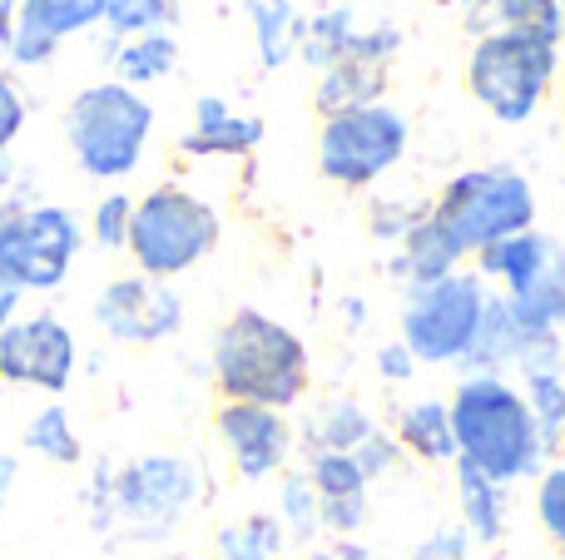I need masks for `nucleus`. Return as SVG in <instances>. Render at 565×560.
<instances>
[{"mask_svg":"<svg viewBox=\"0 0 565 560\" xmlns=\"http://www.w3.org/2000/svg\"><path fill=\"white\" fill-rule=\"evenodd\" d=\"M258 144H264V119L234 115L224 95H199L194 125L179 139V149L194 159H238V154H254Z\"/></svg>","mask_w":565,"mask_h":560,"instance_id":"nucleus-16","label":"nucleus"},{"mask_svg":"<svg viewBox=\"0 0 565 560\" xmlns=\"http://www.w3.org/2000/svg\"><path fill=\"white\" fill-rule=\"evenodd\" d=\"M382 85H387V60H372V55L338 60L318 79V115L328 119V115H342V109L377 105Z\"/></svg>","mask_w":565,"mask_h":560,"instance_id":"nucleus-19","label":"nucleus"},{"mask_svg":"<svg viewBox=\"0 0 565 560\" xmlns=\"http://www.w3.org/2000/svg\"><path fill=\"white\" fill-rule=\"evenodd\" d=\"M561 99H565V95H561Z\"/></svg>","mask_w":565,"mask_h":560,"instance_id":"nucleus-45","label":"nucleus"},{"mask_svg":"<svg viewBox=\"0 0 565 560\" xmlns=\"http://www.w3.org/2000/svg\"><path fill=\"white\" fill-rule=\"evenodd\" d=\"M89 317L105 337L115 343H135V347H154L184 327V298L174 293V283H159L145 273H125L109 278L89 303Z\"/></svg>","mask_w":565,"mask_h":560,"instance_id":"nucleus-12","label":"nucleus"},{"mask_svg":"<svg viewBox=\"0 0 565 560\" xmlns=\"http://www.w3.org/2000/svg\"><path fill=\"white\" fill-rule=\"evenodd\" d=\"M149 134H154V105L119 79L79 89L65 109L70 159L79 164V174L99 179V184L135 174L149 149Z\"/></svg>","mask_w":565,"mask_h":560,"instance_id":"nucleus-4","label":"nucleus"},{"mask_svg":"<svg viewBox=\"0 0 565 560\" xmlns=\"http://www.w3.org/2000/svg\"><path fill=\"white\" fill-rule=\"evenodd\" d=\"M174 65H179V40L169 35V30H159V35H135L115 50V75H119V85H129V89L154 85V79H164Z\"/></svg>","mask_w":565,"mask_h":560,"instance_id":"nucleus-27","label":"nucleus"},{"mask_svg":"<svg viewBox=\"0 0 565 560\" xmlns=\"http://www.w3.org/2000/svg\"><path fill=\"white\" fill-rule=\"evenodd\" d=\"M282 546H288V531H282V521L268 511L238 516V521H224L214 531L218 560H278Z\"/></svg>","mask_w":565,"mask_h":560,"instance_id":"nucleus-26","label":"nucleus"},{"mask_svg":"<svg viewBox=\"0 0 565 560\" xmlns=\"http://www.w3.org/2000/svg\"><path fill=\"white\" fill-rule=\"evenodd\" d=\"M451 437H457V462L477 466L497 486H511L521 476L541 472V446L531 407L501 373H471L451 392Z\"/></svg>","mask_w":565,"mask_h":560,"instance_id":"nucleus-3","label":"nucleus"},{"mask_svg":"<svg viewBox=\"0 0 565 560\" xmlns=\"http://www.w3.org/2000/svg\"><path fill=\"white\" fill-rule=\"evenodd\" d=\"M536 516L546 526V536L556 546H565V462L541 472V486H536Z\"/></svg>","mask_w":565,"mask_h":560,"instance_id":"nucleus-32","label":"nucleus"},{"mask_svg":"<svg viewBox=\"0 0 565 560\" xmlns=\"http://www.w3.org/2000/svg\"><path fill=\"white\" fill-rule=\"evenodd\" d=\"M105 0H20L15 30H10V65H50L60 40L79 35V30L99 25Z\"/></svg>","mask_w":565,"mask_h":560,"instance_id":"nucleus-14","label":"nucleus"},{"mask_svg":"<svg viewBox=\"0 0 565 560\" xmlns=\"http://www.w3.org/2000/svg\"><path fill=\"white\" fill-rule=\"evenodd\" d=\"M521 343H526V327L516 323V313H511L507 298L491 293L487 313H481V327H477V337H471V347H467L461 363L477 367V373H501L507 363L521 357Z\"/></svg>","mask_w":565,"mask_h":560,"instance_id":"nucleus-22","label":"nucleus"},{"mask_svg":"<svg viewBox=\"0 0 565 560\" xmlns=\"http://www.w3.org/2000/svg\"><path fill=\"white\" fill-rule=\"evenodd\" d=\"M372 432H377V422H372L352 397H332V402H322L318 412L308 417V427H302V446H308L312 456H322V452H348L352 456Z\"/></svg>","mask_w":565,"mask_h":560,"instance_id":"nucleus-21","label":"nucleus"},{"mask_svg":"<svg viewBox=\"0 0 565 560\" xmlns=\"http://www.w3.org/2000/svg\"><path fill=\"white\" fill-rule=\"evenodd\" d=\"M218 208L209 198L189 194L179 184H159L145 198H135V224H129V248L135 273L174 283L179 273L199 268L218 248Z\"/></svg>","mask_w":565,"mask_h":560,"instance_id":"nucleus-5","label":"nucleus"},{"mask_svg":"<svg viewBox=\"0 0 565 560\" xmlns=\"http://www.w3.org/2000/svg\"><path fill=\"white\" fill-rule=\"evenodd\" d=\"M407 119L392 105H362V109H342L328 115L318 129V169L322 179L342 189H362L372 179H382L402 154H407Z\"/></svg>","mask_w":565,"mask_h":560,"instance_id":"nucleus-9","label":"nucleus"},{"mask_svg":"<svg viewBox=\"0 0 565 560\" xmlns=\"http://www.w3.org/2000/svg\"><path fill=\"white\" fill-rule=\"evenodd\" d=\"M561 55L536 35H481L467 60V89L491 119L526 125L556 85Z\"/></svg>","mask_w":565,"mask_h":560,"instance_id":"nucleus-6","label":"nucleus"},{"mask_svg":"<svg viewBox=\"0 0 565 560\" xmlns=\"http://www.w3.org/2000/svg\"><path fill=\"white\" fill-rule=\"evenodd\" d=\"M204 496V472L184 452H145L125 466L99 462L85 486L89 521L115 541H164Z\"/></svg>","mask_w":565,"mask_h":560,"instance_id":"nucleus-1","label":"nucleus"},{"mask_svg":"<svg viewBox=\"0 0 565 560\" xmlns=\"http://www.w3.org/2000/svg\"><path fill=\"white\" fill-rule=\"evenodd\" d=\"M308 560H372V556L352 541H332V546H322V551H312Z\"/></svg>","mask_w":565,"mask_h":560,"instance_id":"nucleus-40","label":"nucleus"},{"mask_svg":"<svg viewBox=\"0 0 565 560\" xmlns=\"http://www.w3.org/2000/svg\"><path fill=\"white\" fill-rule=\"evenodd\" d=\"M105 20L119 40L159 35V30L179 25V0H105Z\"/></svg>","mask_w":565,"mask_h":560,"instance_id":"nucleus-29","label":"nucleus"},{"mask_svg":"<svg viewBox=\"0 0 565 560\" xmlns=\"http://www.w3.org/2000/svg\"><path fill=\"white\" fill-rule=\"evenodd\" d=\"M461 258H467V248H461V244H457V234H451V228L427 208V214H422L417 224H412V234L402 238L397 273H407V278H412V288H422V283H437V278L457 273Z\"/></svg>","mask_w":565,"mask_h":560,"instance_id":"nucleus-18","label":"nucleus"},{"mask_svg":"<svg viewBox=\"0 0 565 560\" xmlns=\"http://www.w3.org/2000/svg\"><path fill=\"white\" fill-rule=\"evenodd\" d=\"M561 452H565V442H561Z\"/></svg>","mask_w":565,"mask_h":560,"instance_id":"nucleus-43","label":"nucleus"},{"mask_svg":"<svg viewBox=\"0 0 565 560\" xmlns=\"http://www.w3.org/2000/svg\"><path fill=\"white\" fill-rule=\"evenodd\" d=\"M15 482H20V456L0 452V511H6L10 496H15Z\"/></svg>","mask_w":565,"mask_h":560,"instance_id":"nucleus-39","label":"nucleus"},{"mask_svg":"<svg viewBox=\"0 0 565 560\" xmlns=\"http://www.w3.org/2000/svg\"><path fill=\"white\" fill-rule=\"evenodd\" d=\"M129 224H135V198L129 194H105L95 204V214H89V238H95L105 254H119V248H129Z\"/></svg>","mask_w":565,"mask_h":560,"instance_id":"nucleus-31","label":"nucleus"},{"mask_svg":"<svg viewBox=\"0 0 565 560\" xmlns=\"http://www.w3.org/2000/svg\"><path fill=\"white\" fill-rule=\"evenodd\" d=\"M417 560H467V536L447 526V531H437L427 546H422Z\"/></svg>","mask_w":565,"mask_h":560,"instance_id":"nucleus-36","label":"nucleus"},{"mask_svg":"<svg viewBox=\"0 0 565 560\" xmlns=\"http://www.w3.org/2000/svg\"><path fill=\"white\" fill-rule=\"evenodd\" d=\"M20 446H25V452H35L40 462H50V466H79V462H85V446H79L75 417H70L65 402L40 407V412L25 422Z\"/></svg>","mask_w":565,"mask_h":560,"instance_id":"nucleus-25","label":"nucleus"},{"mask_svg":"<svg viewBox=\"0 0 565 560\" xmlns=\"http://www.w3.org/2000/svg\"><path fill=\"white\" fill-rule=\"evenodd\" d=\"M20 298H25V288H20L15 278H10V268H6V263H0V333H6V327L20 317Z\"/></svg>","mask_w":565,"mask_h":560,"instance_id":"nucleus-38","label":"nucleus"},{"mask_svg":"<svg viewBox=\"0 0 565 560\" xmlns=\"http://www.w3.org/2000/svg\"><path fill=\"white\" fill-rule=\"evenodd\" d=\"M457 502H461V521L477 541H501L507 531V486H497L491 476H481L477 466L457 462Z\"/></svg>","mask_w":565,"mask_h":560,"instance_id":"nucleus-24","label":"nucleus"},{"mask_svg":"<svg viewBox=\"0 0 565 560\" xmlns=\"http://www.w3.org/2000/svg\"><path fill=\"white\" fill-rule=\"evenodd\" d=\"M427 214V208H407V204H382L377 214H372V234L377 238H407L412 234V224H417V218Z\"/></svg>","mask_w":565,"mask_h":560,"instance_id":"nucleus-35","label":"nucleus"},{"mask_svg":"<svg viewBox=\"0 0 565 560\" xmlns=\"http://www.w3.org/2000/svg\"><path fill=\"white\" fill-rule=\"evenodd\" d=\"M79 367V343L65 317L30 313L0 333V383L35 387V392L65 397Z\"/></svg>","mask_w":565,"mask_h":560,"instance_id":"nucleus-11","label":"nucleus"},{"mask_svg":"<svg viewBox=\"0 0 565 560\" xmlns=\"http://www.w3.org/2000/svg\"><path fill=\"white\" fill-rule=\"evenodd\" d=\"M487 283L481 273H447L437 283L412 288L402 308V347L417 363H461L487 313Z\"/></svg>","mask_w":565,"mask_h":560,"instance_id":"nucleus-8","label":"nucleus"},{"mask_svg":"<svg viewBox=\"0 0 565 560\" xmlns=\"http://www.w3.org/2000/svg\"><path fill=\"white\" fill-rule=\"evenodd\" d=\"M214 383L224 402H254L288 412L308 392V347L288 323L258 313V308H238L224 327L214 333Z\"/></svg>","mask_w":565,"mask_h":560,"instance_id":"nucleus-2","label":"nucleus"},{"mask_svg":"<svg viewBox=\"0 0 565 560\" xmlns=\"http://www.w3.org/2000/svg\"><path fill=\"white\" fill-rule=\"evenodd\" d=\"M397 442L402 452L422 456V462H457V437H451V412L437 397L402 407L397 417Z\"/></svg>","mask_w":565,"mask_h":560,"instance_id":"nucleus-23","label":"nucleus"},{"mask_svg":"<svg viewBox=\"0 0 565 560\" xmlns=\"http://www.w3.org/2000/svg\"><path fill=\"white\" fill-rule=\"evenodd\" d=\"M431 214L457 234V244L467 254H481V248L501 244V238L536 228V189H531L526 174H516L507 164L467 169V174H457L441 189Z\"/></svg>","mask_w":565,"mask_h":560,"instance_id":"nucleus-7","label":"nucleus"},{"mask_svg":"<svg viewBox=\"0 0 565 560\" xmlns=\"http://www.w3.org/2000/svg\"><path fill=\"white\" fill-rule=\"evenodd\" d=\"M278 521L292 541H312L322 531V506H318V492H312L308 472H292L282 476L278 486Z\"/></svg>","mask_w":565,"mask_h":560,"instance_id":"nucleus-30","label":"nucleus"},{"mask_svg":"<svg viewBox=\"0 0 565 560\" xmlns=\"http://www.w3.org/2000/svg\"><path fill=\"white\" fill-rule=\"evenodd\" d=\"M214 432L224 442L228 462L244 482H268L274 472H282L292 456V427L288 417L274 407H254V402H224L214 417Z\"/></svg>","mask_w":565,"mask_h":560,"instance_id":"nucleus-13","label":"nucleus"},{"mask_svg":"<svg viewBox=\"0 0 565 560\" xmlns=\"http://www.w3.org/2000/svg\"><path fill=\"white\" fill-rule=\"evenodd\" d=\"M561 6H565V0H561Z\"/></svg>","mask_w":565,"mask_h":560,"instance_id":"nucleus-44","label":"nucleus"},{"mask_svg":"<svg viewBox=\"0 0 565 560\" xmlns=\"http://www.w3.org/2000/svg\"><path fill=\"white\" fill-rule=\"evenodd\" d=\"M15 10L20 0H0V55L10 50V30H15Z\"/></svg>","mask_w":565,"mask_h":560,"instance_id":"nucleus-41","label":"nucleus"},{"mask_svg":"<svg viewBox=\"0 0 565 560\" xmlns=\"http://www.w3.org/2000/svg\"><path fill=\"white\" fill-rule=\"evenodd\" d=\"M154 560H184V556H154Z\"/></svg>","mask_w":565,"mask_h":560,"instance_id":"nucleus-42","label":"nucleus"},{"mask_svg":"<svg viewBox=\"0 0 565 560\" xmlns=\"http://www.w3.org/2000/svg\"><path fill=\"white\" fill-rule=\"evenodd\" d=\"M308 482L318 492L322 506V531H332L338 541H348L352 531H362L367 521V476L348 452H322L308 462Z\"/></svg>","mask_w":565,"mask_h":560,"instance_id":"nucleus-15","label":"nucleus"},{"mask_svg":"<svg viewBox=\"0 0 565 560\" xmlns=\"http://www.w3.org/2000/svg\"><path fill=\"white\" fill-rule=\"evenodd\" d=\"M244 15H248V25H254L264 69H282L302 50L308 20L298 15V6H292V0H244Z\"/></svg>","mask_w":565,"mask_h":560,"instance_id":"nucleus-20","label":"nucleus"},{"mask_svg":"<svg viewBox=\"0 0 565 560\" xmlns=\"http://www.w3.org/2000/svg\"><path fill=\"white\" fill-rule=\"evenodd\" d=\"M20 129H25V99H20L15 79H10L6 65H0V154H10Z\"/></svg>","mask_w":565,"mask_h":560,"instance_id":"nucleus-34","label":"nucleus"},{"mask_svg":"<svg viewBox=\"0 0 565 560\" xmlns=\"http://www.w3.org/2000/svg\"><path fill=\"white\" fill-rule=\"evenodd\" d=\"M471 35H536L546 45H561L565 6L561 0H457Z\"/></svg>","mask_w":565,"mask_h":560,"instance_id":"nucleus-17","label":"nucleus"},{"mask_svg":"<svg viewBox=\"0 0 565 560\" xmlns=\"http://www.w3.org/2000/svg\"><path fill=\"white\" fill-rule=\"evenodd\" d=\"M85 248V228L65 204H25L0 224V263L25 293H55Z\"/></svg>","mask_w":565,"mask_h":560,"instance_id":"nucleus-10","label":"nucleus"},{"mask_svg":"<svg viewBox=\"0 0 565 560\" xmlns=\"http://www.w3.org/2000/svg\"><path fill=\"white\" fill-rule=\"evenodd\" d=\"M352 462L362 466V476H367V482H377V476H387L392 466L402 462V442H392L387 432H372L367 442L352 452Z\"/></svg>","mask_w":565,"mask_h":560,"instance_id":"nucleus-33","label":"nucleus"},{"mask_svg":"<svg viewBox=\"0 0 565 560\" xmlns=\"http://www.w3.org/2000/svg\"><path fill=\"white\" fill-rule=\"evenodd\" d=\"M377 367H382V377H387V383H407L412 367H417V357H412L402 343H387V347L377 353Z\"/></svg>","mask_w":565,"mask_h":560,"instance_id":"nucleus-37","label":"nucleus"},{"mask_svg":"<svg viewBox=\"0 0 565 560\" xmlns=\"http://www.w3.org/2000/svg\"><path fill=\"white\" fill-rule=\"evenodd\" d=\"M526 407H531V422H536V437L546 452H561L565 442V377L561 373H536L526 377Z\"/></svg>","mask_w":565,"mask_h":560,"instance_id":"nucleus-28","label":"nucleus"}]
</instances>
